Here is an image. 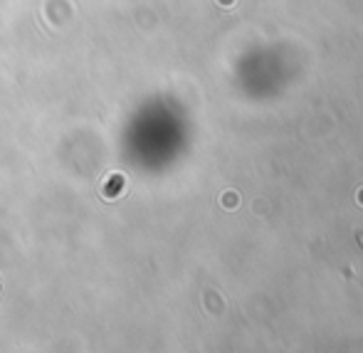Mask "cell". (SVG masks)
I'll use <instances>...</instances> for the list:
<instances>
[{
  "label": "cell",
  "mask_w": 363,
  "mask_h": 353,
  "mask_svg": "<svg viewBox=\"0 0 363 353\" xmlns=\"http://www.w3.org/2000/svg\"><path fill=\"white\" fill-rule=\"evenodd\" d=\"M222 203H225L227 210H235L237 208V193H225L222 195Z\"/></svg>",
  "instance_id": "cell-1"
},
{
  "label": "cell",
  "mask_w": 363,
  "mask_h": 353,
  "mask_svg": "<svg viewBox=\"0 0 363 353\" xmlns=\"http://www.w3.org/2000/svg\"><path fill=\"white\" fill-rule=\"evenodd\" d=\"M358 200H361V205H363V190L358 193Z\"/></svg>",
  "instance_id": "cell-2"
}]
</instances>
